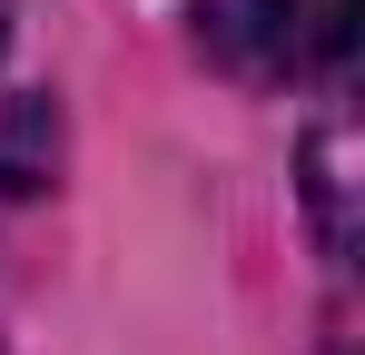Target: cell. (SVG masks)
I'll use <instances>...</instances> for the list:
<instances>
[{"label": "cell", "instance_id": "cell-1", "mask_svg": "<svg viewBox=\"0 0 365 355\" xmlns=\"http://www.w3.org/2000/svg\"><path fill=\"white\" fill-rule=\"evenodd\" d=\"M197 50L247 89H306L346 69L356 0H197Z\"/></svg>", "mask_w": 365, "mask_h": 355}]
</instances>
